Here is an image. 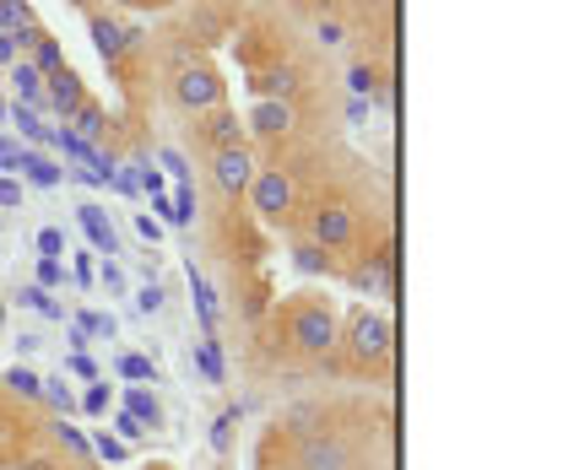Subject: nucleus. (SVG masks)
I'll return each instance as SVG.
<instances>
[{
	"instance_id": "nucleus-1",
	"label": "nucleus",
	"mask_w": 563,
	"mask_h": 470,
	"mask_svg": "<svg viewBox=\"0 0 563 470\" xmlns=\"http://www.w3.org/2000/svg\"><path fill=\"white\" fill-rule=\"evenodd\" d=\"M282 346L298 351L303 362H336V340H342V320L331 309V298H314V292H298L287 309L277 314Z\"/></svg>"
},
{
	"instance_id": "nucleus-2",
	"label": "nucleus",
	"mask_w": 563,
	"mask_h": 470,
	"mask_svg": "<svg viewBox=\"0 0 563 470\" xmlns=\"http://www.w3.org/2000/svg\"><path fill=\"white\" fill-rule=\"evenodd\" d=\"M390 357H396V325H390V314L385 309H352L347 320H342V340H336V362L331 368H342V373H385L390 368Z\"/></svg>"
},
{
	"instance_id": "nucleus-3",
	"label": "nucleus",
	"mask_w": 563,
	"mask_h": 470,
	"mask_svg": "<svg viewBox=\"0 0 563 470\" xmlns=\"http://www.w3.org/2000/svg\"><path fill=\"white\" fill-rule=\"evenodd\" d=\"M211 179L228 201H244L250 179H255V152L250 146H233V152H211Z\"/></svg>"
},
{
	"instance_id": "nucleus-4",
	"label": "nucleus",
	"mask_w": 563,
	"mask_h": 470,
	"mask_svg": "<svg viewBox=\"0 0 563 470\" xmlns=\"http://www.w3.org/2000/svg\"><path fill=\"white\" fill-rule=\"evenodd\" d=\"M76 222H81V233L92 238V249H98L103 260H120V233H114V222L103 216V205L81 201L76 205Z\"/></svg>"
},
{
	"instance_id": "nucleus-5",
	"label": "nucleus",
	"mask_w": 563,
	"mask_h": 470,
	"mask_svg": "<svg viewBox=\"0 0 563 470\" xmlns=\"http://www.w3.org/2000/svg\"><path fill=\"white\" fill-rule=\"evenodd\" d=\"M70 125H76V135H81L87 146H98V141L109 135V125H114V120H109V109H103V103H92V98H87V103L70 114Z\"/></svg>"
},
{
	"instance_id": "nucleus-6",
	"label": "nucleus",
	"mask_w": 563,
	"mask_h": 470,
	"mask_svg": "<svg viewBox=\"0 0 563 470\" xmlns=\"http://www.w3.org/2000/svg\"><path fill=\"white\" fill-rule=\"evenodd\" d=\"M0 384H5V390H11L16 401H27V405H38V401H44V379H38V373H33L27 362L5 368V373H0Z\"/></svg>"
},
{
	"instance_id": "nucleus-7",
	"label": "nucleus",
	"mask_w": 563,
	"mask_h": 470,
	"mask_svg": "<svg viewBox=\"0 0 563 470\" xmlns=\"http://www.w3.org/2000/svg\"><path fill=\"white\" fill-rule=\"evenodd\" d=\"M16 174H22L27 184H38V190H55V184L66 179V174H60V168H55V163H49L44 152H22V163H16Z\"/></svg>"
},
{
	"instance_id": "nucleus-8",
	"label": "nucleus",
	"mask_w": 563,
	"mask_h": 470,
	"mask_svg": "<svg viewBox=\"0 0 563 470\" xmlns=\"http://www.w3.org/2000/svg\"><path fill=\"white\" fill-rule=\"evenodd\" d=\"M11 87H16V103H27V109L44 103V76L27 66V60H11Z\"/></svg>"
},
{
	"instance_id": "nucleus-9",
	"label": "nucleus",
	"mask_w": 563,
	"mask_h": 470,
	"mask_svg": "<svg viewBox=\"0 0 563 470\" xmlns=\"http://www.w3.org/2000/svg\"><path fill=\"white\" fill-rule=\"evenodd\" d=\"M190 292H196V314H201L207 336H217V320H222V309H217V292H211V281L196 266H190Z\"/></svg>"
},
{
	"instance_id": "nucleus-10",
	"label": "nucleus",
	"mask_w": 563,
	"mask_h": 470,
	"mask_svg": "<svg viewBox=\"0 0 563 470\" xmlns=\"http://www.w3.org/2000/svg\"><path fill=\"white\" fill-rule=\"evenodd\" d=\"M49 433H55V444L66 449V455L76 460V466H87V460H92V438H87L81 427H70V422H55Z\"/></svg>"
},
{
	"instance_id": "nucleus-11",
	"label": "nucleus",
	"mask_w": 563,
	"mask_h": 470,
	"mask_svg": "<svg viewBox=\"0 0 563 470\" xmlns=\"http://www.w3.org/2000/svg\"><path fill=\"white\" fill-rule=\"evenodd\" d=\"M109 11H131V16H168V11H179V5H190V0H103Z\"/></svg>"
},
{
	"instance_id": "nucleus-12",
	"label": "nucleus",
	"mask_w": 563,
	"mask_h": 470,
	"mask_svg": "<svg viewBox=\"0 0 563 470\" xmlns=\"http://www.w3.org/2000/svg\"><path fill=\"white\" fill-rule=\"evenodd\" d=\"M76 325H81L92 340H114L120 336V320H114V314H103V309H81V314H76Z\"/></svg>"
},
{
	"instance_id": "nucleus-13",
	"label": "nucleus",
	"mask_w": 563,
	"mask_h": 470,
	"mask_svg": "<svg viewBox=\"0 0 563 470\" xmlns=\"http://www.w3.org/2000/svg\"><path fill=\"white\" fill-rule=\"evenodd\" d=\"M125 411L136 416L141 427H163V405H157V395H146V390H131V395H125Z\"/></svg>"
},
{
	"instance_id": "nucleus-14",
	"label": "nucleus",
	"mask_w": 563,
	"mask_h": 470,
	"mask_svg": "<svg viewBox=\"0 0 563 470\" xmlns=\"http://www.w3.org/2000/svg\"><path fill=\"white\" fill-rule=\"evenodd\" d=\"M81 416H109V411H114V384H103V379H92V384H87V395H81Z\"/></svg>"
},
{
	"instance_id": "nucleus-15",
	"label": "nucleus",
	"mask_w": 563,
	"mask_h": 470,
	"mask_svg": "<svg viewBox=\"0 0 563 470\" xmlns=\"http://www.w3.org/2000/svg\"><path fill=\"white\" fill-rule=\"evenodd\" d=\"M44 401L55 405L60 416H76V411H81V405H76V390H70V384H66V373H55V379H44Z\"/></svg>"
},
{
	"instance_id": "nucleus-16",
	"label": "nucleus",
	"mask_w": 563,
	"mask_h": 470,
	"mask_svg": "<svg viewBox=\"0 0 563 470\" xmlns=\"http://www.w3.org/2000/svg\"><path fill=\"white\" fill-rule=\"evenodd\" d=\"M114 373H120V379H141V384H146V379H152V384H163V373H157V368H152L146 357H136V351L114 357Z\"/></svg>"
},
{
	"instance_id": "nucleus-17",
	"label": "nucleus",
	"mask_w": 563,
	"mask_h": 470,
	"mask_svg": "<svg viewBox=\"0 0 563 470\" xmlns=\"http://www.w3.org/2000/svg\"><path fill=\"white\" fill-rule=\"evenodd\" d=\"M16 303H27V309H38V314H49V320H66V309H60V303H55V298H49L38 281H27V287L16 292Z\"/></svg>"
},
{
	"instance_id": "nucleus-18",
	"label": "nucleus",
	"mask_w": 563,
	"mask_h": 470,
	"mask_svg": "<svg viewBox=\"0 0 563 470\" xmlns=\"http://www.w3.org/2000/svg\"><path fill=\"white\" fill-rule=\"evenodd\" d=\"M196 368H201V379H207V384H222V346H217V336L201 340V351H196Z\"/></svg>"
},
{
	"instance_id": "nucleus-19",
	"label": "nucleus",
	"mask_w": 563,
	"mask_h": 470,
	"mask_svg": "<svg viewBox=\"0 0 563 470\" xmlns=\"http://www.w3.org/2000/svg\"><path fill=\"white\" fill-rule=\"evenodd\" d=\"M92 455H98V460H109V466H125V460H131V444H125V438H114V433H98V438H92Z\"/></svg>"
},
{
	"instance_id": "nucleus-20",
	"label": "nucleus",
	"mask_w": 563,
	"mask_h": 470,
	"mask_svg": "<svg viewBox=\"0 0 563 470\" xmlns=\"http://www.w3.org/2000/svg\"><path fill=\"white\" fill-rule=\"evenodd\" d=\"M11 125L27 135V141H49V135H55V131H44V125H38V114H33L27 103H16V109H11Z\"/></svg>"
},
{
	"instance_id": "nucleus-21",
	"label": "nucleus",
	"mask_w": 563,
	"mask_h": 470,
	"mask_svg": "<svg viewBox=\"0 0 563 470\" xmlns=\"http://www.w3.org/2000/svg\"><path fill=\"white\" fill-rule=\"evenodd\" d=\"M98 281L109 287V298H120V292L131 287V281H125V270H120V260H103V266H98Z\"/></svg>"
},
{
	"instance_id": "nucleus-22",
	"label": "nucleus",
	"mask_w": 563,
	"mask_h": 470,
	"mask_svg": "<svg viewBox=\"0 0 563 470\" xmlns=\"http://www.w3.org/2000/svg\"><path fill=\"white\" fill-rule=\"evenodd\" d=\"M38 255H44V260H60V255H66V233H60V227H44V233H38Z\"/></svg>"
},
{
	"instance_id": "nucleus-23",
	"label": "nucleus",
	"mask_w": 563,
	"mask_h": 470,
	"mask_svg": "<svg viewBox=\"0 0 563 470\" xmlns=\"http://www.w3.org/2000/svg\"><path fill=\"white\" fill-rule=\"evenodd\" d=\"M66 373H70V379H98V362H92L87 351H70V357H66Z\"/></svg>"
},
{
	"instance_id": "nucleus-24",
	"label": "nucleus",
	"mask_w": 563,
	"mask_h": 470,
	"mask_svg": "<svg viewBox=\"0 0 563 470\" xmlns=\"http://www.w3.org/2000/svg\"><path fill=\"white\" fill-rule=\"evenodd\" d=\"M141 433H146V427H141L136 416H131V411H114V438H125V444H136Z\"/></svg>"
},
{
	"instance_id": "nucleus-25",
	"label": "nucleus",
	"mask_w": 563,
	"mask_h": 470,
	"mask_svg": "<svg viewBox=\"0 0 563 470\" xmlns=\"http://www.w3.org/2000/svg\"><path fill=\"white\" fill-rule=\"evenodd\" d=\"M38 287L49 292V287H66V266L60 260H38Z\"/></svg>"
},
{
	"instance_id": "nucleus-26",
	"label": "nucleus",
	"mask_w": 563,
	"mask_h": 470,
	"mask_svg": "<svg viewBox=\"0 0 563 470\" xmlns=\"http://www.w3.org/2000/svg\"><path fill=\"white\" fill-rule=\"evenodd\" d=\"M136 309L141 314H157V309H163V287H157V281H146L136 292Z\"/></svg>"
},
{
	"instance_id": "nucleus-27",
	"label": "nucleus",
	"mask_w": 563,
	"mask_h": 470,
	"mask_svg": "<svg viewBox=\"0 0 563 470\" xmlns=\"http://www.w3.org/2000/svg\"><path fill=\"white\" fill-rule=\"evenodd\" d=\"M16 163H22V146H11V141L0 135V168H5V174H16Z\"/></svg>"
},
{
	"instance_id": "nucleus-28",
	"label": "nucleus",
	"mask_w": 563,
	"mask_h": 470,
	"mask_svg": "<svg viewBox=\"0 0 563 470\" xmlns=\"http://www.w3.org/2000/svg\"><path fill=\"white\" fill-rule=\"evenodd\" d=\"M136 227H141V238H146L152 249L163 244V222H152V216H136Z\"/></svg>"
},
{
	"instance_id": "nucleus-29",
	"label": "nucleus",
	"mask_w": 563,
	"mask_h": 470,
	"mask_svg": "<svg viewBox=\"0 0 563 470\" xmlns=\"http://www.w3.org/2000/svg\"><path fill=\"white\" fill-rule=\"evenodd\" d=\"M76 281H81V287H92V281H98V266H92V255H76Z\"/></svg>"
},
{
	"instance_id": "nucleus-30",
	"label": "nucleus",
	"mask_w": 563,
	"mask_h": 470,
	"mask_svg": "<svg viewBox=\"0 0 563 470\" xmlns=\"http://www.w3.org/2000/svg\"><path fill=\"white\" fill-rule=\"evenodd\" d=\"M66 340H70V351H87V346H92V336H87V331H81V325H76V320H70Z\"/></svg>"
},
{
	"instance_id": "nucleus-31",
	"label": "nucleus",
	"mask_w": 563,
	"mask_h": 470,
	"mask_svg": "<svg viewBox=\"0 0 563 470\" xmlns=\"http://www.w3.org/2000/svg\"><path fill=\"white\" fill-rule=\"evenodd\" d=\"M0 205H22V184H11V179H0Z\"/></svg>"
},
{
	"instance_id": "nucleus-32",
	"label": "nucleus",
	"mask_w": 563,
	"mask_h": 470,
	"mask_svg": "<svg viewBox=\"0 0 563 470\" xmlns=\"http://www.w3.org/2000/svg\"><path fill=\"white\" fill-rule=\"evenodd\" d=\"M5 460H11V438H5V427H0V470H5Z\"/></svg>"
},
{
	"instance_id": "nucleus-33",
	"label": "nucleus",
	"mask_w": 563,
	"mask_h": 470,
	"mask_svg": "<svg viewBox=\"0 0 563 470\" xmlns=\"http://www.w3.org/2000/svg\"><path fill=\"white\" fill-rule=\"evenodd\" d=\"M0 325H5V303H0Z\"/></svg>"
},
{
	"instance_id": "nucleus-34",
	"label": "nucleus",
	"mask_w": 563,
	"mask_h": 470,
	"mask_svg": "<svg viewBox=\"0 0 563 470\" xmlns=\"http://www.w3.org/2000/svg\"><path fill=\"white\" fill-rule=\"evenodd\" d=\"M0 120H5V103H0Z\"/></svg>"
}]
</instances>
